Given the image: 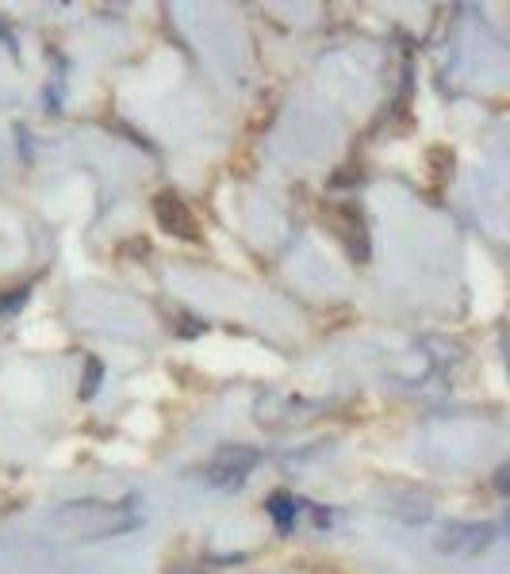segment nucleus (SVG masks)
Listing matches in <instances>:
<instances>
[{
	"label": "nucleus",
	"mask_w": 510,
	"mask_h": 574,
	"mask_svg": "<svg viewBox=\"0 0 510 574\" xmlns=\"http://www.w3.org/2000/svg\"><path fill=\"white\" fill-rule=\"evenodd\" d=\"M27 303V291H16V295H4L0 299V314H12V310H20Z\"/></svg>",
	"instance_id": "7"
},
{
	"label": "nucleus",
	"mask_w": 510,
	"mask_h": 574,
	"mask_svg": "<svg viewBox=\"0 0 510 574\" xmlns=\"http://www.w3.org/2000/svg\"><path fill=\"white\" fill-rule=\"evenodd\" d=\"M265 509H268V517H273V521H277V528H280V533H288V528L295 525V498H292V494L277 491L273 498L265 501Z\"/></svg>",
	"instance_id": "5"
},
{
	"label": "nucleus",
	"mask_w": 510,
	"mask_h": 574,
	"mask_svg": "<svg viewBox=\"0 0 510 574\" xmlns=\"http://www.w3.org/2000/svg\"><path fill=\"white\" fill-rule=\"evenodd\" d=\"M495 540V525H449L437 536V552L449 555H476Z\"/></svg>",
	"instance_id": "3"
},
{
	"label": "nucleus",
	"mask_w": 510,
	"mask_h": 574,
	"mask_svg": "<svg viewBox=\"0 0 510 574\" xmlns=\"http://www.w3.org/2000/svg\"><path fill=\"white\" fill-rule=\"evenodd\" d=\"M258 464H261V452L250 448V444H219L215 456L204 467V483L219 486V491H234V486L246 483V475Z\"/></svg>",
	"instance_id": "2"
},
{
	"label": "nucleus",
	"mask_w": 510,
	"mask_h": 574,
	"mask_svg": "<svg viewBox=\"0 0 510 574\" xmlns=\"http://www.w3.org/2000/svg\"><path fill=\"white\" fill-rule=\"evenodd\" d=\"M180 574H192V570H180Z\"/></svg>",
	"instance_id": "9"
},
{
	"label": "nucleus",
	"mask_w": 510,
	"mask_h": 574,
	"mask_svg": "<svg viewBox=\"0 0 510 574\" xmlns=\"http://www.w3.org/2000/svg\"><path fill=\"white\" fill-rule=\"evenodd\" d=\"M506 475H510V467H499V471H495V491H499V494H506Z\"/></svg>",
	"instance_id": "8"
},
{
	"label": "nucleus",
	"mask_w": 510,
	"mask_h": 574,
	"mask_svg": "<svg viewBox=\"0 0 510 574\" xmlns=\"http://www.w3.org/2000/svg\"><path fill=\"white\" fill-rule=\"evenodd\" d=\"M154 214H158V226L169 230V234H177V238H196V219H192V211L184 207L180 196L162 192L158 199H154Z\"/></svg>",
	"instance_id": "4"
},
{
	"label": "nucleus",
	"mask_w": 510,
	"mask_h": 574,
	"mask_svg": "<svg viewBox=\"0 0 510 574\" xmlns=\"http://www.w3.org/2000/svg\"><path fill=\"white\" fill-rule=\"evenodd\" d=\"M138 509L131 501H66L50 517V525L69 540H104L138 528Z\"/></svg>",
	"instance_id": "1"
},
{
	"label": "nucleus",
	"mask_w": 510,
	"mask_h": 574,
	"mask_svg": "<svg viewBox=\"0 0 510 574\" xmlns=\"http://www.w3.org/2000/svg\"><path fill=\"white\" fill-rule=\"evenodd\" d=\"M84 387H81V398H92L96 395V387H101V376H104V368H101V361H96V356H89V361H84Z\"/></svg>",
	"instance_id": "6"
}]
</instances>
